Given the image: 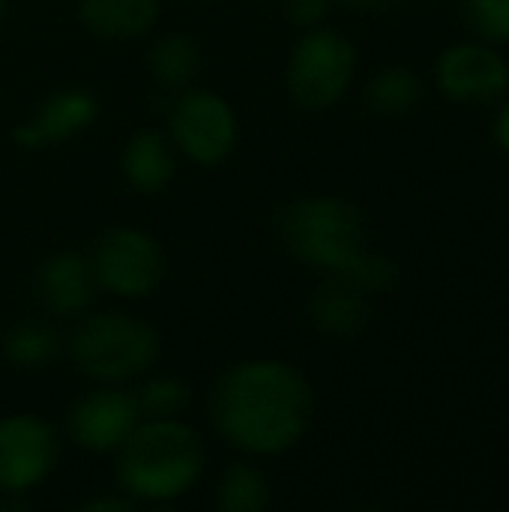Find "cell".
I'll return each instance as SVG.
<instances>
[{
  "label": "cell",
  "instance_id": "1",
  "mask_svg": "<svg viewBox=\"0 0 509 512\" xmlns=\"http://www.w3.org/2000/svg\"><path fill=\"white\" fill-rule=\"evenodd\" d=\"M207 417L213 432L243 456H285L306 438L315 420V387L288 360H240L213 384Z\"/></svg>",
  "mask_w": 509,
  "mask_h": 512
},
{
  "label": "cell",
  "instance_id": "2",
  "mask_svg": "<svg viewBox=\"0 0 509 512\" xmlns=\"http://www.w3.org/2000/svg\"><path fill=\"white\" fill-rule=\"evenodd\" d=\"M207 471V447L180 417L141 420L114 453V480L138 507L186 498Z\"/></svg>",
  "mask_w": 509,
  "mask_h": 512
},
{
  "label": "cell",
  "instance_id": "3",
  "mask_svg": "<svg viewBox=\"0 0 509 512\" xmlns=\"http://www.w3.org/2000/svg\"><path fill=\"white\" fill-rule=\"evenodd\" d=\"M285 252L321 273H336L366 249L363 213L339 195H303L288 201L276 219Z\"/></svg>",
  "mask_w": 509,
  "mask_h": 512
},
{
  "label": "cell",
  "instance_id": "4",
  "mask_svg": "<svg viewBox=\"0 0 509 512\" xmlns=\"http://www.w3.org/2000/svg\"><path fill=\"white\" fill-rule=\"evenodd\" d=\"M75 369L96 384H126L150 372L162 354L156 327L129 312H93L69 336Z\"/></svg>",
  "mask_w": 509,
  "mask_h": 512
},
{
  "label": "cell",
  "instance_id": "5",
  "mask_svg": "<svg viewBox=\"0 0 509 512\" xmlns=\"http://www.w3.org/2000/svg\"><path fill=\"white\" fill-rule=\"evenodd\" d=\"M357 75V48L336 27H309L288 54L285 87L303 111H330Z\"/></svg>",
  "mask_w": 509,
  "mask_h": 512
},
{
  "label": "cell",
  "instance_id": "6",
  "mask_svg": "<svg viewBox=\"0 0 509 512\" xmlns=\"http://www.w3.org/2000/svg\"><path fill=\"white\" fill-rule=\"evenodd\" d=\"M87 258L93 264L99 291H108L120 300L150 297L162 285L168 270L162 243L135 225L105 228Z\"/></svg>",
  "mask_w": 509,
  "mask_h": 512
},
{
  "label": "cell",
  "instance_id": "7",
  "mask_svg": "<svg viewBox=\"0 0 509 512\" xmlns=\"http://www.w3.org/2000/svg\"><path fill=\"white\" fill-rule=\"evenodd\" d=\"M237 114L225 96L207 87H186L168 111V138L189 162L216 168L237 147Z\"/></svg>",
  "mask_w": 509,
  "mask_h": 512
},
{
  "label": "cell",
  "instance_id": "8",
  "mask_svg": "<svg viewBox=\"0 0 509 512\" xmlns=\"http://www.w3.org/2000/svg\"><path fill=\"white\" fill-rule=\"evenodd\" d=\"M60 459L57 429L39 414L0 417V495H27L42 486Z\"/></svg>",
  "mask_w": 509,
  "mask_h": 512
},
{
  "label": "cell",
  "instance_id": "9",
  "mask_svg": "<svg viewBox=\"0 0 509 512\" xmlns=\"http://www.w3.org/2000/svg\"><path fill=\"white\" fill-rule=\"evenodd\" d=\"M141 423V411L132 390L120 384H99L96 390L75 399L66 411L69 441L93 456H114L120 444Z\"/></svg>",
  "mask_w": 509,
  "mask_h": 512
},
{
  "label": "cell",
  "instance_id": "10",
  "mask_svg": "<svg viewBox=\"0 0 509 512\" xmlns=\"http://www.w3.org/2000/svg\"><path fill=\"white\" fill-rule=\"evenodd\" d=\"M438 90L459 105H492L509 90V63L489 42H459L435 63Z\"/></svg>",
  "mask_w": 509,
  "mask_h": 512
},
{
  "label": "cell",
  "instance_id": "11",
  "mask_svg": "<svg viewBox=\"0 0 509 512\" xmlns=\"http://www.w3.org/2000/svg\"><path fill=\"white\" fill-rule=\"evenodd\" d=\"M99 282L87 255L54 252L36 270V297L39 306L54 318H78L96 300Z\"/></svg>",
  "mask_w": 509,
  "mask_h": 512
},
{
  "label": "cell",
  "instance_id": "12",
  "mask_svg": "<svg viewBox=\"0 0 509 512\" xmlns=\"http://www.w3.org/2000/svg\"><path fill=\"white\" fill-rule=\"evenodd\" d=\"M306 312H309L312 327L330 339H351L363 333L372 318L369 297L351 288L348 282H342L339 276H327L309 294Z\"/></svg>",
  "mask_w": 509,
  "mask_h": 512
},
{
  "label": "cell",
  "instance_id": "13",
  "mask_svg": "<svg viewBox=\"0 0 509 512\" xmlns=\"http://www.w3.org/2000/svg\"><path fill=\"white\" fill-rule=\"evenodd\" d=\"M120 171L135 192L159 195L162 189L171 186L177 174V150L165 132L141 129L126 141L120 153Z\"/></svg>",
  "mask_w": 509,
  "mask_h": 512
},
{
  "label": "cell",
  "instance_id": "14",
  "mask_svg": "<svg viewBox=\"0 0 509 512\" xmlns=\"http://www.w3.org/2000/svg\"><path fill=\"white\" fill-rule=\"evenodd\" d=\"M162 12V0H81V24L105 42H132L147 36Z\"/></svg>",
  "mask_w": 509,
  "mask_h": 512
},
{
  "label": "cell",
  "instance_id": "15",
  "mask_svg": "<svg viewBox=\"0 0 509 512\" xmlns=\"http://www.w3.org/2000/svg\"><path fill=\"white\" fill-rule=\"evenodd\" d=\"M99 117V102L93 93L81 90V87H66L51 93L36 117L30 120L36 135L42 138V147L57 144V141H69L81 132H87Z\"/></svg>",
  "mask_w": 509,
  "mask_h": 512
},
{
  "label": "cell",
  "instance_id": "16",
  "mask_svg": "<svg viewBox=\"0 0 509 512\" xmlns=\"http://www.w3.org/2000/svg\"><path fill=\"white\" fill-rule=\"evenodd\" d=\"M201 63H204L201 45L186 30L162 33L150 45V54H147V66H150L153 81L162 90H171V93H180V90L192 87L198 72H201Z\"/></svg>",
  "mask_w": 509,
  "mask_h": 512
},
{
  "label": "cell",
  "instance_id": "17",
  "mask_svg": "<svg viewBox=\"0 0 509 512\" xmlns=\"http://www.w3.org/2000/svg\"><path fill=\"white\" fill-rule=\"evenodd\" d=\"M270 498V477L249 459L231 462L216 480V507L222 512H261Z\"/></svg>",
  "mask_w": 509,
  "mask_h": 512
},
{
  "label": "cell",
  "instance_id": "18",
  "mask_svg": "<svg viewBox=\"0 0 509 512\" xmlns=\"http://www.w3.org/2000/svg\"><path fill=\"white\" fill-rule=\"evenodd\" d=\"M423 99V81L408 66H387L375 72L366 84V102L375 114L402 117L414 111Z\"/></svg>",
  "mask_w": 509,
  "mask_h": 512
},
{
  "label": "cell",
  "instance_id": "19",
  "mask_svg": "<svg viewBox=\"0 0 509 512\" xmlns=\"http://www.w3.org/2000/svg\"><path fill=\"white\" fill-rule=\"evenodd\" d=\"M60 348H63L60 336L48 324H39V321H21L9 327L3 336V357L15 369H27V372L51 363L60 354Z\"/></svg>",
  "mask_w": 509,
  "mask_h": 512
},
{
  "label": "cell",
  "instance_id": "20",
  "mask_svg": "<svg viewBox=\"0 0 509 512\" xmlns=\"http://www.w3.org/2000/svg\"><path fill=\"white\" fill-rule=\"evenodd\" d=\"M135 393L141 420H168V417H183V411L192 402V390L183 378L177 375H153L147 378Z\"/></svg>",
  "mask_w": 509,
  "mask_h": 512
},
{
  "label": "cell",
  "instance_id": "21",
  "mask_svg": "<svg viewBox=\"0 0 509 512\" xmlns=\"http://www.w3.org/2000/svg\"><path fill=\"white\" fill-rule=\"evenodd\" d=\"M327 276H339L342 282H348V285L357 288L360 294L372 297V294L390 291V288L399 282V267H396L387 255L360 249L345 267H339L336 273H327Z\"/></svg>",
  "mask_w": 509,
  "mask_h": 512
},
{
  "label": "cell",
  "instance_id": "22",
  "mask_svg": "<svg viewBox=\"0 0 509 512\" xmlns=\"http://www.w3.org/2000/svg\"><path fill=\"white\" fill-rule=\"evenodd\" d=\"M462 21L480 42H509V0H462Z\"/></svg>",
  "mask_w": 509,
  "mask_h": 512
},
{
  "label": "cell",
  "instance_id": "23",
  "mask_svg": "<svg viewBox=\"0 0 509 512\" xmlns=\"http://www.w3.org/2000/svg\"><path fill=\"white\" fill-rule=\"evenodd\" d=\"M333 9V0H282V15L288 24L300 27V30H309V27H318L324 24V18L330 15Z\"/></svg>",
  "mask_w": 509,
  "mask_h": 512
},
{
  "label": "cell",
  "instance_id": "24",
  "mask_svg": "<svg viewBox=\"0 0 509 512\" xmlns=\"http://www.w3.org/2000/svg\"><path fill=\"white\" fill-rule=\"evenodd\" d=\"M135 507L138 504L126 492H120V489H114L108 495H96V498H90V501L81 504V510L87 512H132Z\"/></svg>",
  "mask_w": 509,
  "mask_h": 512
},
{
  "label": "cell",
  "instance_id": "25",
  "mask_svg": "<svg viewBox=\"0 0 509 512\" xmlns=\"http://www.w3.org/2000/svg\"><path fill=\"white\" fill-rule=\"evenodd\" d=\"M495 138H498V144H501V147L509 153V99L501 105V111H498V120H495Z\"/></svg>",
  "mask_w": 509,
  "mask_h": 512
},
{
  "label": "cell",
  "instance_id": "26",
  "mask_svg": "<svg viewBox=\"0 0 509 512\" xmlns=\"http://www.w3.org/2000/svg\"><path fill=\"white\" fill-rule=\"evenodd\" d=\"M342 3L357 9V12H375V9H384L390 0H342Z\"/></svg>",
  "mask_w": 509,
  "mask_h": 512
},
{
  "label": "cell",
  "instance_id": "27",
  "mask_svg": "<svg viewBox=\"0 0 509 512\" xmlns=\"http://www.w3.org/2000/svg\"><path fill=\"white\" fill-rule=\"evenodd\" d=\"M6 9H9V0H0V24H3V18H6Z\"/></svg>",
  "mask_w": 509,
  "mask_h": 512
}]
</instances>
